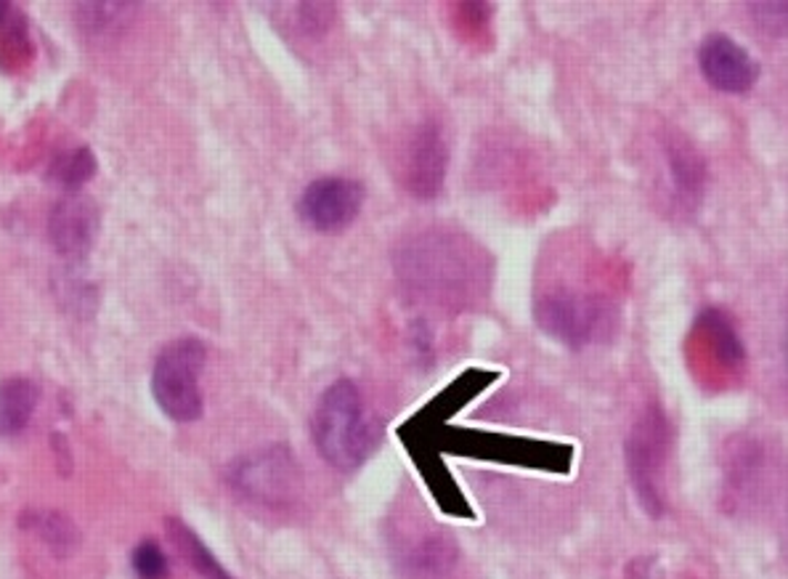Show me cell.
Here are the masks:
<instances>
[{
  "mask_svg": "<svg viewBox=\"0 0 788 579\" xmlns=\"http://www.w3.org/2000/svg\"><path fill=\"white\" fill-rule=\"evenodd\" d=\"M698 66L712 89L723 93L751 91L759 77V64L754 62L751 53L723 32H714L698 45Z\"/></svg>",
  "mask_w": 788,
  "mask_h": 579,
  "instance_id": "52a82bcc",
  "label": "cell"
},
{
  "mask_svg": "<svg viewBox=\"0 0 788 579\" xmlns=\"http://www.w3.org/2000/svg\"><path fill=\"white\" fill-rule=\"evenodd\" d=\"M165 529H168V537L176 545V550L186 558V564H189L191 569L197 571L203 579H234L229 571L218 564V558L210 554V550L205 548L203 540L197 537V531H191L182 518H168V524H165Z\"/></svg>",
  "mask_w": 788,
  "mask_h": 579,
  "instance_id": "8fae6325",
  "label": "cell"
},
{
  "mask_svg": "<svg viewBox=\"0 0 788 579\" xmlns=\"http://www.w3.org/2000/svg\"><path fill=\"white\" fill-rule=\"evenodd\" d=\"M38 407V385L27 378H9L0 383V436L19 434L32 421Z\"/></svg>",
  "mask_w": 788,
  "mask_h": 579,
  "instance_id": "30bf717a",
  "label": "cell"
},
{
  "mask_svg": "<svg viewBox=\"0 0 788 579\" xmlns=\"http://www.w3.org/2000/svg\"><path fill=\"white\" fill-rule=\"evenodd\" d=\"M313 444L332 468L353 471L375 447L377 428L366 412L362 389L353 381H335L313 412Z\"/></svg>",
  "mask_w": 788,
  "mask_h": 579,
  "instance_id": "6da1fadb",
  "label": "cell"
},
{
  "mask_svg": "<svg viewBox=\"0 0 788 579\" xmlns=\"http://www.w3.org/2000/svg\"><path fill=\"white\" fill-rule=\"evenodd\" d=\"M30 51V35H27L24 13L13 3H0V53L6 56H22Z\"/></svg>",
  "mask_w": 788,
  "mask_h": 579,
  "instance_id": "5bb4252c",
  "label": "cell"
},
{
  "mask_svg": "<svg viewBox=\"0 0 788 579\" xmlns=\"http://www.w3.org/2000/svg\"><path fill=\"white\" fill-rule=\"evenodd\" d=\"M231 484L239 495L260 505H284L296 500L300 489V468L282 447L252 452L234 465Z\"/></svg>",
  "mask_w": 788,
  "mask_h": 579,
  "instance_id": "5b68a950",
  "label": "cell"
},
{
  "mask_svg": "<svg viewBox=\"0 0 788 579\" xmlns=\"http://www.w3.org/2000/svg\"><path fill=\"white\" fill-rule=\"evenodd\" d=\"M131 564L138 579H168V556L163 554L157 542L144 540L142 545H136Z\"/></svg>",
  "mask_w": 788,
  "mask_h": 579,
  "instance_id": "2e32d148",
  "label": "cell"
},
{
  "mask_svg": "<svg viewBox=\"0 0 788 579\" xmlns=\"http://www.w3.org/2000/svg\"><path fill=\"white\" fill-rule=\"evenodd\" d=\"M205 359L207 349L197 338H178L157 354L152 368V394L170 421L191 423L203 417L205 399L199 378Z\"/></svg>",
  "mask_w": 788,
  "mask_h": 579,
  "instance_id": "7a4b0ae2",
  "label": "cell"
},
{
  "mask_svg": "<svg viewBox=\"0 0 788 579\" xmlns=\"http://www.w3.org/2000/svg\"><path fill=\"white\" fill-rule=\"evenodd\" d=\"M537 322L547 335L579 349L598 341L600 330H608V306L587 292L552 290L539 298Z\"/></svg>",
  "mask_w": 788,
  "mask_h": 579,
  "instance_id": "277c9868",
  "label": "cell"
},
{
  "mask_svg": "<svg viewBox=\"0 0 788 579\" xmlns=\"http://www.w3.org/2000/svg\"><path fill=\"white\" fill-rule=\"evenodd\" d=\"M364 205V186L345 176H324L305 186L298 199V216L322 235L349 229Z\"/></svg>",
  "mask_w": 788,
  "mask_h": 579,
  "instance_id": "8992f818",
  "label": "cell"
},
{
  "mask_svg": "<svg viewBox=\"0 0 788 579\" xmlns=\"http://www.w3.org/2000/svg\"><path fill=\"white\" fill-rule=\"evenodd\" d=\"M698 328L706 335V341H709L712 349L717 351L719 362L730 364L733 368V364H738L740 359H744V343L738 341L736 328L727 322V317L723 314V311H717V309L704 311V314H701V319H698Z\"/></svg>",
  "mask_w": 788,
  "mask_h": 579,
  "instance_id": "7c38bea8",
  "label": "cell"
},
{
  "mask_svg": "<svg viewBox=\"0 0 788 579\" xmlns=\"http://www.w3.org/2000/svg\"><path fill=\"white\" fill-rule=\"evenodd\" d=\"M98 235V208L83 195L64 197L49 218V237L59 256L85 258Z\"/></svg>",
  "mask_w": 788,
  "mask_h": 579,
  "instance_id": "ba28073f",
  "label": "cell"
},
{
  "mask_svg": "<svg viewBox=\"0 0 788 579\" xmlns=\"http://www.w3.org/2000/svg\"><path fill=\"white\" fill-rule=\"evenodd\" d=\"M666 463H670V423L659 407L647 410L626 438V468L640 505L647 516H664Z\"/></svg>",
  "mask_w": 788,
  "mask_h": 579,
  "instance_id": "3957f363",
  "label": "cell"
},
{
  "mask_svg": "<svg viewBox=\"0 0 788 579\" xmlns=\"http://www.w3.org/2000/svg\"><path fill=\"white\" fill-rule=\"evenodd\" d=\"M670 163L677 189L687 197H696L701 184H704V163H701L696 152H691L683 144L674 146V149H670Z\"/></svg>",
  "mask_w": 788,
  "mask_h": 579,
  "instance_id": "9a60e30c",
  "label": "cell"
},
{
  "mask_svg": "<svg viewBox=\"0 0 788 579\" xmlns=\"http://www.w3.org/2000/svg\"><path fill=\"white\" fill-rule=\"evenodd\" d=\"M96 173V155L89 149V146H77V149L64 152L53 159L49 178L62 189L75 192L83 184H89Z\"/></svg>",
  "mask_w": 788,
  "mask_h": 579,
  "instance_id": "4fadbf2b",
  "label": "cell"
},
{
  "mask_svg": "<svg viewBox=\"0 0 788 579\" xmlns=\"http://www.w3.org/2000/svg\"><path fill=\"white\" fill-rule=\"evenodd\" d=\"M404 182L409 186L412 195L433 197L444 184L446 173V146L440 142V133L436 128H419L417 136L412 138L409 149L404 157Z\"/></svg>",
  "mask_w": 788,
  "mask_h": 579,
  "instance_id": "9c48e42d",
  "label": "cell"
}]
</instances>
